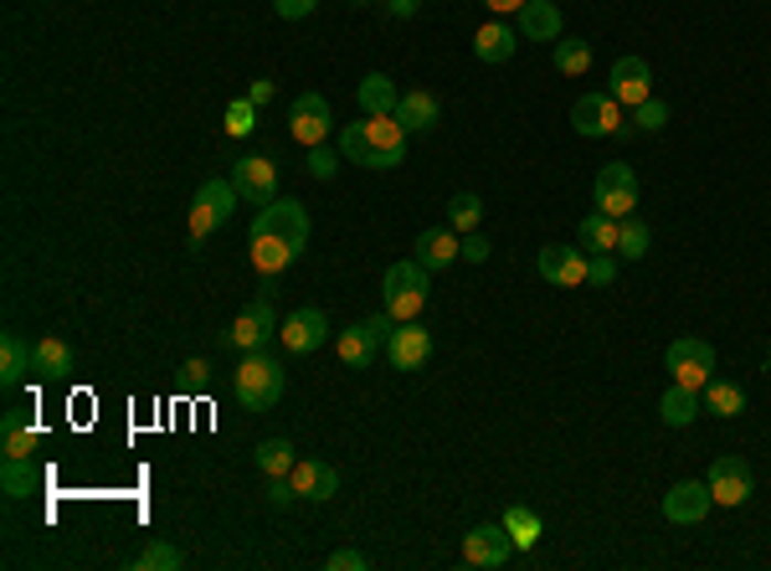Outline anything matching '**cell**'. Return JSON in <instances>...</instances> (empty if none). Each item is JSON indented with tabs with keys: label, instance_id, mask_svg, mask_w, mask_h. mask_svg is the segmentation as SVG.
<instances>
[{
	"label": "cell",
	"instance_id": "1",
	"mask_svg": "<svg viewBox=\"0 0 771 571\" xmlns=\"http://www.w3.org/2000/svg\"><path fill=\"white\" fill-rule=\"evenodd\" d=\"M304 247H309V211H304V201L283 195V201L257 211L253 232H247V257H253L257 273L273 278V273L288 268Z\"/></svg>",
	"mask_w": 771,
	"mask_h": 571
},
{
	"label": "cell",
	"instance_id": "2",
	"mask_svg": "<svg viewBox=\"0 0 771 571\" xmlns=\"http://www.w3.org/2000/svg\"><path fill=\"white\" fill-rule=\"evenodd\" d=\"M406 129H401L397 114H366V119L345 124L340 135V155L350 166H366V170H397L406 160Z\"/></svg>",
	"mask_w": 771,
	"mask_h": 571
},
{
	"label": "cell",
	"instance_id": "3",
	"mask_svg": "<svg viewBox=\"0 0 771 571\" xmlns=\"http://www.w3.org/2000/svg\"><path fill=\"white\" fill-rule=\"evenodd\" d=\"M283 387H288V377H283V366L267 356V350H247L237 361V377H232V391H237V402L247 406V412H267V406H278Z\"/></svg>",
	"mask_w": 771,
	"mask_h": 571
},
{
	"label": "cell",
	"instance_id": "4",
	"mask_svg": "<svg viewBox=\"0 0 771 571\" xmlns=\"http://www.w3.org/2000/svg\"><path fill=\"white\" fill-rule=\"evenodd\" d=\"M381 304L385 315L397 319V325H406V319H416L422 309H427V268L416 263V257H406V263H391L381 278Z\"/></svg>",
	"mask_w": 771,
	"mask_h": 571
},
{
	"label": "cell",
	"instance_id": "5",
	"mask_svg": "<svg viewBox=\"0 0 771 571\" xmlns=\"http://www.w3.org/2000/svg\"><path fill=\"white\" fill-rule=\"evenodd\" d=\"M592 195H596V211H608V216L623 222V216L638 211V170L627 166V160H612V166L596 170Z\"/></svg>",
	"mask_w": 771,
	"mask_h": 571
},
{
	"label": "cell",
	"instance_id": "6",
	"mask_svg": "<svg viewBox=\"0 0 771 571\" xmlns=\"http://www.w3.org/2000/svg\"><path fill=\"white\" fill-rule=\"evenodd\" d=\"M664 366H668V377L679 381V387L705 391V387H710V377H715V346H710V340L684 335V340H674V346H668Z\"/></svg>",
	"mask_w": 771,
	"mask_h": 571
},
{
	"label": "cell",
	"instance_id": "7",
	"mask_svg": "<svg viewBox=\"0 0 771 571\" xmlns=\"http://www.w3.org/2000/svg\"><path fill=\"white\" fill-rule=\"evenodd\" d=\"M617 98L612 93H581L577 104H571V129H577L581 139H608V135H623L627 124L623 114H617Z\"/></svg>",
	"mask_w": 771,
	"mask_h": 571
},
{
	"label": "cell",
	"instance_id": "8",
	"mask_svg": "<svg viewBox=\"0 0 771 571\" xmlns=\"http://www.w3.org/2000/svg\"><path fill=\"white\" fill-rule=\"evenodd\" d=\"M232 207H237V186L201 181V191H196V201H191V242H207L211 232L232 216Z\"/></svg>",
	"mask_w": 771,
	"mask_h": 571
},
{
	"label": "cell",
	"instance_id": "9",
	"mask_svg": "<svg viewBox=\"0 0 771 571\" xmlns=\"http://www.w3.org/2000/svg\"><path fill=\"white\" fill-rule=\"evenodd\" d=\"M705 484H710L715 505L736 510V505H746V499H751V489H757V474H751V464H746V458H736V453H720V458L710 464V474H705Z\"/></svg>",
	"mask_w": 771,
	"mask_h": 571
},
{
	"label": "cell",
	"instance_id": "10",
	"mask_svg": "<svg viewBox=\"0 0 771 571\" xmlns=\"http://www.w3.org/2000/svg\"><path fill=\"white\" fill-rule=\"evenodd\" d=\"M273 335H278V315H273V304L253 299L247 309H237V319H232V330H226L222 340L232 350H242V356H247V350H263Z\"/></svg>",
	"mask_w": 771,
	"mask_h": 571
},
{
	"label": "cell",
	"instance_id": "11",
	"mask_svg": "<svg viewBox=\"0 0 771 571\" xmlns=\"http://www.w3.org/2000/svg\"><path fill=\"white\" fill-rule=\"evenodd\" d=\"M329 335V315L325 309H314V304H304V309H294V315L278 325V340L288 356H314V350L325 346Z\"/></svg>",
	"mask_w": 771,
	"mask_h": 571
},
{
	"label": "cell",
	"instance_id": "12",
	"mask_svg": "<svg viewBox=\"0 0 771 571\" xmlns=\"http://www.w3.org/2000/svg\"><path fill=\"white\" fill-rule=\"evenodd\" d=\"M329 124H335V114H329V98L325 93H298L294 108H288V135L298 139V145H325Z\"/></svg>",
	"mask_w": 771,
	"mask_h": 571
},
{
	"label": "cell",
	"instance_id": "13",
	"mask_svg": "<svg viewBox=\"0 0 771 571\" xmlns=\"http://www.w3.org/2000/svg\"><path fill=\"white\" fill-rule=\"evenodd\" d=\"M509 557H515V541H509L505 520H484V526L463 536V561L468 567H505Z\"/></svg>",
	"mask_w": 771,
	"mask_h": 571
},
{
	"label": "cell",
	"instance_id": "14",
	"mask_svg": "<svg viewBox=\"0 0 771 571\" xmlns=\"http://www.w3.org/2000/svg\"><path fill=\"white\" fill-rule=\"evenodd\" d=\"M535 268H540V278H546V284L577 288V284H587V247L546 242V247H540V257H535Z\"/></svg>",
	"mask_w": 771,
	"mask_h": 571
},
{
	"label": "cell",
	"instance_id": "15",
	"mask_svg": "<svg viewBox=\"0 0 771 571\" xmlns=\"http://www.w3.org/2000/svg\"><path fill=\"white\" fill-rule=\"evenodd\" d=\"M608 93L617 98V104H627V108H638L643 98H653V67H648V57H617L612 62V77H608Z\"/></svg>",
	"mask_w": 771,
	"mask_h": 571
},
{
	"label": "cell",
	"instance_id": "16",
	"mask_svg": "<svg viewBox=\"0 0 771 571\" xmlns=\"http://www.w3.org/2000/svg\"><path fill=\"white\" fill-rule=\"evenodd\" d=\"M232 186H237L242 201H253V207H273V201H278V166H273V160H263V155H253V160H237V170H232Z\"/></svg>",
	"mask_w": 771,
	"mask_h": 571
},
{
	"label": "cell",
	"instance_id": "17",
	"mask_svg": "<svg viewBox=\"0 0 771 571\" xmlns=\"http://www.w3.org/2000/svg\"><path fill=\"white\" fill-rule=\"evenodd\" d=\"M710 505H715V495H710V484L705 479H679L664 495V515L674 520V526H699V520L710 515Z\"/></svg>",
	"mask_w": 771,
	"mask_h": 571
},
{
	"label": "cell",
	"instance_id": "18",
	"mask_svg": "<svg viewBox=\"0 0 771 571\" xmlns=\"http://www.w3.org/2000/svg\"><path fill=\"white\" fill-rule=\"evenodd\" d=\"M427 356H432V330H422L416 319L397 325L391 340H385V361L397 366V371H416V366H427Z\"/></svg>",
	"mask_w": 771,
	"mask_h": 571
},
{
	"label": "cell",
	"instance_id": "19",
	"mask_svg": "<svg viewBox=\"0 0 771 571\" xmlns=\"http://www.w3.org/2000/svg\"><path fill=\"white\" fill-rule=\"evenodd\" d=\"M412 257H416V263H422L427 273L453 268V263L463 257V237L453 232V226H427V232L412 242Z\"/></svg>",
	"mask_w": 771,
	"mask_h": 571
},
{
	"label": "cell",
	"instance_id": "20",
	"mask_svg": "<svg viewBox=\"0 0 771 571\" xmlns=\"http://www.w3.org/2000/svg\"><path fill=\"white\" fill-rule=\"evenodd\" d=\"M288 484H294L298 499H319V505L340 495V474L329 464H319V458H298V464L288 468Z\"/></svg>",
	"mask_w": 771,
	"mask_h": 571
},
{
	"label": "cell",
	"instance_id": "21",
	"mask_svg": "<svg viewBox=\"0 0 771 571\" xmlns=\"http://www.w3.org/2000/svg\"><path fill=\"white\" fill-rule=\"evenodd\" d=\"M515 15H519V36H525V42H561L566 21H561V6H556V0H525Z\"/></svg>",
	"mask_w": 771,
	"mask_h": 571
},
{
	"label": "cell",
	"instance_id": "22",
	"mask_svg": "<svg viewBox=\"0 0 771 571\" xmlns=\"http://www.w3.org/2000/svg\"><path fill=\"white\" fill-rule=\"evenodd\" d=\"M397 119H401V129H406V135H432V129L443 124V104H437V93L412 88V93H401Z\"/></svg>",
	"mask_w": 771,
	"mask_h": 571
},
{
	"label": "cell",
	"instance_id": "23",
	"mask_svg": "<svg viewBox=\"0 0 771 571\" xmlns=\"http://www.w3.org/2000/svg\"><path fill=\"white\" fill-rule=\"evenodd\" d=\"M31 377H42V381L73 377V346L57 340V335H42V340L31 346Z\"/></svg>",
	"mask_w": 771,
	"mask_h": 571
},
{
	"label": "cell",
	"instance_id": "24",
	"mask_svg": "<svg viewBox=\"0 0 771 571\" xmlns=\"http://www.w3.org/2000/svg\"><path fill=\"white\" fill-rule=\"evenodd\" d=\"M519 52V27H509V21H484L478 27V36H474V57L478 62H509Z\"/></svg>",
	"mask_w": 771,
	"mask_h": 571
},
{
	"label": "cell",
	"instance_id": "25",
	"mask_svg": "<svg viewBox=\"0 0 771 571\" xmlns=\"http://www.w3.org/2000/svg\"><path fill=\"white\" fill-rule=\"evenodd\" d=\"M36 443H42V427L27 412H6V422H0V448H6V458H31Z\"/></svg>",
	"mask_w": 771,
	"mask_h": 571
},
{
	"label": "cell",
	"instance_id": "26",
	"mask_svg": "<svg viewBox=\"0 0 771 571\" xmlns=\"http://www.w3.org/2000/svg\"><path fill=\"white\" fill-rule=\"evenodd\" d=\"M335 350H340V361L350 366V371H366V366L376 361V350H381V340H376V335L366 330V319H356L350 330H340V340H335Z\"/></svg>",
	"mask_w": 771,
	"mask_h": 571
},
{
	"label": "cell",
	"instance_id": "27",
	"mask_svg": "<svg viewBox=\"0 0 771 571\" xmlns=\"http://www.w3.org/2000/svg\"><path fill=\"white\" fill-rule=\"evenodd\" d=\"M27 371H31V346L15 330H6L0 335V387L15 391L27 381Z\"/></svg>",
	"mask_w": 771,
	"mask_h": 571
},
{
	"label": "cell",
	"instance_id": "28",
	"mask_svg": "<svg viewBox=\"0 0 771 571\" xmlns=\"http://www.w3.org/2000/svg\"><path fill=\"white\" fill-rule=\"evenodd\" d=\"M617 232H623V222H617V216H608V211H592V216H581L577 242L587 247V253H617Z\"/></svg>",
	"mask_w": 771,
	"mask_h": 571
},
{
	"label": "cell",
	"instance_id": "29",
	"mask_svg": "<svg viewBox=\"0 0 771 571\" xmlns=\"http://www.w3.org/2000/svg\"><path fill=\"white\" fill-rule=\"evenodd\" d=\"M356 98H360V108H366V114H397V104H401L397 83H391L385 73H366V77H360Z\"/></svg>",
	"mask_w": 771,
	"mask_h": 571
},
{
	"label": "cell",
	"instance_id": "30",
	"mask_svg": "<svg viewBox=\"0 0 771 571\" xmlns=\"http://www.w3.org/2000/svg\"><path fill=\"white\" fill-rule=\"evenodd\" d=\"M0 489H6V499H27L42 489V468L31 464V458H6L0 464Z\"/></svg>",
	"mask_w": 771,
	"mask_h": 571
},
{
	"label": "cell",
	"instance_id": "31",
	"mask_svg": "<svg viewBox=\"0 0 771 571\" xmlns=\"http://www.w3.org/2000/svg\"><path fill=\"white\" fill-rule=\"evenodd\" d=\"M499 520H505V530H509V541H515V551H535V546H540V536H546V526H540V515H535L530 505H509Z\"/></svg>",
	"mask_w": 771,
	"mask_h": 571
},
{
	"label": "cell",
	"instance_id": "32",
	"mask_svg": "<svg viewBox=\"0 0 771 571\" xmlns=\"http://www.w3.org/2000/svg\"><path fill=\"white\" fill-rule=\"evenodd\" d=\"M658 417H664L668 427H689V422L699 417V391H689V387L674 381V387L658 396Z\"/></svg>",
	"mask_w": 771,
	"mask_h": 571
},
{
	"label": "cell",
	"instance_id": "33",
	"mask_svg": "<svg viewBox=\"0 0 771 571\" xmlns=\"http://www.w3.org/2000/svg\"><path fill=\"white\" fill-rule=\"evenodd\" d=\"M257 468H263L267 479H288V468L298 464V453H294V443L288 437H267V443H257Z\"/></svg>",
	"mask_w": 771,
	"mask_h": 571
},
{
	"label": "cell",
	"instance_id": "34",
	"mask_svg": "<svg viewBox=\"0 0 771 571\" xmlns=\"http://www.w3.org/2000/svg\"><path fill=\"white\" fill-rule=\"evenodd\" d=\"M550 62H556V73H566V77L592 73V42H581V36H561L556 52H550Z\"/></svg>",
	"mask_w": 771,
	"mask_h": 571
},
{
	"label": "cell",
	"instance_id": "35",
	"mask_svg": "<svg viewBox=\"0 0 771 571\" xmlns=\"http://www.w3.org/2000/svg\"><path fill=\"white\" fill-rule=\"evenodd\" d=\"M705 406H710V412H715V417H741V412H746V391L741 387H736V381H715L710 377V387H705Z\"/></svg>",
	"mask_w": 771,
	"mask_h": 571
},
{
	"label": "cell",
	"instance_id": "36",
	"mask_svg": "<svg viewBox=\"0 0 771 571\" xmlns=\"http://www.w3.org/2000/svg\"><path fill=\"white\" fill-rule=\"evenodd\" d=\"M478 222H484V201H478L474 191H458L453 195V201H447V226H453V232H478Z\"/></svg>",
	"mask_w": 771,
	"mask_h": 571
},
{
	"label": "cell",
	"instance_id": "37",
	"mask_svg": "<svg viewBox=\"0 0 771 571\" xmlns=\"http://www.w3.org/2000/svg\"><path fill=\"white\" fill-rule=\"evenodd\" d=\"M648 247H653L648 222H638V216H623V232H617V253L638 263V257H648Z\"/></svg>",
	"mask_w": 771,
	"mask_h": 571
},
{
	"label": "cell",
	"instance_id": "38",
	"mask_svg": "<svg viewBox=\"0 0 771 571\" xmlns=\"http://www.w3.org/2000/svg\"><path fill=\"white\" fill-rule=\"evenodd\" d=\"M134 567H139V571H180V567H186V557H180L170 541H155V546H145V551L134 557Z\"/></svg>",
	"mask_w": 771,
	"mask_h": 571
},
{
	"label": "cell",
	"instance_id": "39",
	"mask_svg": "<svg viewBox=\"0 0 771 571\" xmlns=\"http://www.w3.org/2000/svg\"><path fill=\"white\" fill-rule=\"evenodd\" d=\"M253 119H257V104H253V98H232V104H226V124H222V129H226L232 139H247V135L257 129Z\"/></svg>",
	"mask_w": 771,
	"mask_h": 571
},
{
	"label": "cell",
	"instance_id": "40",
	"mask_svg": "<svg viewBox=\"0 0 771 571\" xmlns=\"http://www.w3.org/2000/svg\"><path fill=\"white\" fill-rule=\"evenodd\" d=\"M633 124H638L643 135H653V129H664V124H668V104H664V98H643V104L633 108Z\"/></svg>",
	"mask_w": 771,
	"mask_h": 571
},
{
	"label": "cell",
	"instance_id": "41",
	"mask_svg": "<svg viewBox=\"0 0 771 571\" xmlns=\"http://www.w3.org/2000/svg\"><path fill=\"white\" fill-rule=\"evenodd\" d=\"M612 278H617V257L612 253H587V284L612 288Z\"/></svg>",
	"mask_w": 771,
	"mask_h": 571
},
{
	"label": "cell",
	"instance_id": "42",
	"mask_svg": "<svg viewBox=\"0 0 771 571\" xmlns=\"http://www.w3.org/2000/svg\"><path fill=\"white\" fill-rule=\"evenodd\" d=\"M304 166H309V176H314V181H335V170H340V155L329 150V145H314Z\"/></svg>",
	"mask_w": 771,
	"mask_h": 571
},
{
	"label": "cell",
	"instance_id": "43",
	"mask_svg": "<svg viewBox=\"0 0 771 571\" xmlns=\"http://www.w3.org/2000/svg\"><path fill=\"white\" fill-rule=\"evenodd\" d=\"M489 237L484 232H463V263H489Z\"/></svg>",
	"mask_w": 771,
	"mask_h": 571
},
{
	"label": "cell",
	"instance_id": "44",
	"mask_svg": "<svg viewBox=\"0 0 771 571\" xmlns=\"http://www.w3.org/2000/svg\"><path fill=\"white\" fill-rule=\"evenodd\" d=\"M207 381H211L207 361H186V366H180V387H186V391H207Z\"/></svg>",
	"mask_w": 771,
	"mask_h": 571
},
{
	"label": "cell",
	"instance_id": "45",
	"mask_svg": "<svg viewBox=\"0 0 771 571\" xmlns=\"http://www.w3.org/2000/svg\"><path fill=\"white\" fill-rule=\"evenodd\" d=\"M325 567H329V571H366L371 561H366V551H335Z\"/></svg>",
	"mask_w": 771,
	"mask_h": 571
},
{
	"label": "cell",
	"instance_id": "46",
	"mask_svg": "<svg viewBox=\"0 0 771 571\" xmlns=\"http://www.w3.org/2000/svg\"><path fill=\"white\" fill-rule=\"evenodd\" d=\"M314 6H319V0H273V11H278L283 21H304Z\"/></svg>",
	"mask_w": 771,
	"mask_h": 571
},
{
	"label": "cell",
	"instance_id": "47",
	"mask_svg": "<svg viewBox=\"0 0 771 571\" xmlns=\"http://www.w3.org/2000/svg\"><path fill=\"white\" fill-rule=\"evenodd\" d=\"M267 499H273V505H278V510H283V505H294V484H288V479H273V484H267Z\"/></svg>",
	"mask_w": 771,
	"mask_h": 571
},
{
	"label": "cell",
	"instance_id": "48",
	"mask_svg": "<svg viewBox=\"0 0 771 571\" xmlns=\"http://www.w3.org/2000/svg\"><path fill=\"white\" fill-rule=\"evenodd\" d=\"M381 6H385L391 15H397V21H412V15L422 11V0H381Z\"/></svg>",
	"mask_w": 771,
	"mask_h": 571
},
{
	"label": "cell",
	"instance_id": "49",
	"mask_svg": "<svg viewBox=\"0 0 771 571\" xmlns=\"http://www.w3.org/2000/svg\"><path fill=\"white\" fill-rule=\"evenodd\" d=\"M247 98H253L257 108L273 104V77H253V88H247Z\"/></svg>",
	"mask_w": 771,
	"mask_h": 571
},
{
	"label": "cell",
	"instance_id": "50",
	"mask_svg": "<svg viewBox=\"0 0 771 571\" xmlns=\"http://www.w3.org/2000/svg\"><path fill=\"white\" fill-rule=\"evenodd\" d=\"M484 6H489L494 15H509V11H519V6H525V0H484Z\"/></svg>",
	"mask_w": 771,
	"mask_h": 571
},
{
	"label": "cell",
	"instance_id": "51",
	"mask_svg": "<svg viewBox=\"0 0 771 571\" xmlns=\"http://www.w3.org/2000/svg\"><path fill=\"white\" fill-rule=\"evenodd\" d=\"M767 366H771V346H767Z\"/></svg>",
	"mask_w": 771,
	"mask_h": 571
},
{
	"label": "cell",
	"instance_id": "52",
	"mask_svg": "<svg viewBox=\"0 0 771 571\" xmlns=\"http://www.w3.org/2000/svg\"><path fill=\"white\" fill-rule=\"evenodd\" d=\"M356 6H371V0H356Z\"/></svg>",
	"mask_w": 771,
	"mask_h": 571
}]
</instances>
